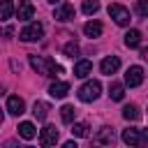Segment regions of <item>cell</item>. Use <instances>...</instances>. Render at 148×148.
<instances>
[{"instance_id": "1", "label": "cell", "mask_w": 148, "mask_h": 148, "mask_svg": "<svg viewBox=\"0 0 148 148\" xmlns=\"http://www.w3.org/2000/svg\"><path fill=\"white\" fill-rule=\"evenodd\" d=\"M99 92H102V83L99 81H88L79 88V99L81 102H92V99L99 97Z\"/></svg>"}, {"instance_id": "2", "label": "cell", "mask_w": 148, "mask_h": 148, "mask_svg": "<svg viewBox=\"0 0 148 148\" xmlns=\"http://www.w3.org/2000/svg\"><path fill=\"white\" fill-rule=\"evenodd\" d=\"M42 35H44V25H42V23H28V25L21 30L18 37H21L23 42H37Z\"/></svg>"}, {"instance_id": "3", "label": "cell", "mask_w": 148, "mask_h": 148, "mask_svg": "<svg viewBox=\"0 0 148 148\" xmlns=\"http://www.w3.org/2000/svg\"><path fill=\"white\" fill-rule=\"evenodd\" d=\"M109 16L118 23V25H127L130 23V12L123 5H109Z\"/></svg>"}, {"instance_id": "4", "label": "cell", "mask_w": 148, "mask_h": 148, "mask_svg": "<svg viewBox=\"0 0 148 148\" xmlns=\"http://www.w3.org/2000/svg\"><path fill=\"white\" fill-rule=\"evenodd\" d=\"M141 81H143V69H141L139 65H132V67L125 72V83H127L130 88H136V86H141Z\"/></svg>"}, {"instance_id": "5", "label": "cell", "mask_w": 148, "mask_h": 148, "mask_svg": "<svg viewBox=\"0 0 148 148\" xmlns=\"http://www.w3.org/2000/svg\"><path fill=\"white\" fill-rule=\"evenodd\" d=\"M58 136H60L58 130H56L53 125H46V127L39 132V143H42V146H56V143H58Z\"/></svg>"}, {"instance_id": "6", "label": "cell", "mask_w": 148, "mask_h": 148, "mask_svg": "<svg viewBox=\"0 0 148 148\" xmlns=\"http://www.w3.org/2000/svg\"><path fill=\"white\" fill-rule=\"evenodd\" d=\"M123 141L127 146H141L143 143V134L139 130H134V127H127V130H123Z\"/></svg>"}, {"instance_id": "7", "label": "cell", "mask_w": 148, "mask_h": 148, "mask_svg": "<svg viewBox=\"0 0 148 148\" xmlns=\"http://www.w3.org/2000/svg\"><path fill=\"white\" fill-rule=\"evenodd\" d=\"M118 67H120V60H118L116 56H109V58H104V60H102V65H99L102 74H106V76L116 74V72H118Z\"/></svg>"}, {"instance_id": "8", "label": "cell", "mask_w": 148, "mask_h": 148, "mask_svg": "<svg viewBox=\"0 0 148 148\" xmlns=\"http://www.w3.org/2000/svg\"><path fill=\"white\" fill-rule=\"evenodd\" d=\"M7 111H9L12 116H21V113L25 111V104H23V99H21L18 95H12V97H7Z\"/></svg>"}, {"instance_id": "9", "label": "cell", "mask_w": 148, "mask_h": 148, "mask_svg": "<svg viewBox=\"0 0 148 148\" xmlns=\"http://www.w3.org/2000/svg\"><path fill=\"white\" fill-rule=\"evenodd\" d=\"M53 18H58V21H72V18H74V7H72L69 2H65V5L56 7Z\"/></svg>"}, {"instance_id": "10", "label": "cell", "mask_w": 148, "mask_h": 148, "mask_svg": "<svg viewBox=\"0 0 148 148\" xmlns=\"http://www.w3.org/2000/svg\"><path fill=\"white\" fill-rule=\"evenodd\" d=\"M49 92H51V97H56V99H62V97L69 92V83H65V81H56V83H51Z\"/></svg>"}, {"instance_id": "11", "label": "cell", "mask_w": 148, "mask_h": 148, "mask_svg": "<svg viewBox=\"0 0 148 148\" xmlns=\"http://www.w3.org/2000/svg\"><path fill=\"white\" fill-rule=\"evenodd\" d=\"M16 16L21 18V21H28V18H32L35 16V7H32V2H21L18 5V9H16Z\"/></svg>"}, {"instance_id": "12", "label": "cell", "mask_w": 148, "mask_h": 148, "mask_svg": "<svg viewBox=\"0 0 148 148\" xmlns=\"http://www.w3.org/2000/svg\"><path fill=\"white\" fill-rule=\"evenodd\" d=\"M30 65L37 74H46L49 72V58H37V56H30Z\"/></svg>"}, {"instance_id": "13", "label": "cell", "mask_w": 148, "mask_h": 148, "mask_svg": "<svg viewBox=\"0 0 148 148\" xmlns=\"http://www.w3.org/2000/svg\"><path fill=\"white\" fill-rule=\"evenodd\" d=\"M90 69H92V62H90V60H79V62L74 65V76L86 79V76L90 74Z\"/></svg>"}, {"instance_id": "14", "label": "cell", "mask_w": 148, "mask_h": 148, "mask_svg": "<svg viewBox=\"0 0 148 148\" xmlns=\"http://www.w3.org/2000/svg\"><path fill=\"white\" fill-rule=\"evenodd\" d=\"M95 141H97V143H113V141H116L113 130H111V127H102V130H99V134L95 136Z\"/></svg>"}, {"instance_id": "15", "label": "cell", "mask_w": 148, "mask_h": 148, "mask_svg": "<svg viewBox=\"0 0 148 148\" xmlns=\"http://www.w3.org/2000/svg\"><path fill=\"white\" fill-rule=\"evenodd\" d=\"M18 134H21L23 139H28V141H30V139H35L37 130H35V125H32V123H21V125H18Z\"/></svg>"}, {"instance_id": "16", "label": "cell", "mask_w": 148, "mask_h": 148, "mask_svg": "<svg viewBox=\"0 0 148 148\" xmlns=\"http://www.w3.org/2000/svg\"><path fill=\"white\" fill-rule=\"evenodd\" d=\"M83 32H86L88 37H99V35H102V23L90 21V23H86V25H83Z\"/></svg>"}, {"instance_id": "17", "label": "cell", "mask_w": 148, "mask_h": 148, "mask_svg": "<svg viewBox=\"0 0 148 148\" xmlns=\"http://www.w3.org/2000/svg\"><path fill=\"white\" fill-rule=\"evenodd\" d=\"M125 44L132 46V49L139 46V44H141V32H139V30H127V32H125Z\"/></svg>"}, {"instance_id": "18", "label": "cell", "mask_w": 148, "mask_h": 148, "mask_svg": "<svg viewBox=\"0 0 148 148\" xmlns=\"http://www.w3.org/2000/svg\"><path fill=\"white\" fill-rule=\"evenodd\" d=\"M32 113H35V118H37V120H44V118L49 116V104H46V102H35Z\"/></svg>"}, {"instance_id": "19", "label": "cell", "mask_w": 148, "mask_h": 148, "mask_svg": "<svg viewBox=\"0 0 148 148\" xmlns=\"http://www.w3.org/2000/svg\"><path fill=\"white\" fill-rule=\"evenodd\" d=\"M123 118H125V120H139V118H141V111H139L134 104H127V106L123 109Z\"/></svg>"}, {"instance_id": "20", "label": "cell", "mask_w": 148, "mask_h": 148, "mask_svg": "<svg viewBox=\"0 0 148 148\" xmlns=\"http://www.w3.org/2000/svg\"><path fill=\"white\" fill-rule=\"evenodd\" d=\"M74 116H76V109H74L72 104H65V106L60 109V118H62V123H74Z\"/></svg>"}, {"instance_id": "21", "label": "cell", "mask_w": 148, "mask_h": 148, "mask_svg": "<svg viewBox=\"0 0 148 148\" xmlns=\"http://www.w3.org/2000/svg\"><path fill=\"white\" fill-rule=\"evenodd\" d=\"M12 14H14V5H12V0H2L0 18H2V21H7V18H12Z\"/></svg>"}, {"instance_id": "22", "label": "cell", "mask_w": 148, "mask_h": 148, "mask_svg": "<svg viewBox=\"0 0 148 148\" xmlns=\"http://www.w3.org/2000/svg\"><path fill=\"white\" fill-rule=\"evenodd\" d=\"M109 95H111V99L120 102V99L125 97V88H123L120 83H111V88H109Z\"/></svg>"}, {"instance_id": "23", "label": "cell", "mask_w": 148, "mask_h": 148, "mask_svg": "<svg viewBox=\"0 0 148 148\" xmlns=\"http://www.w3.org/2000/svg\"><path fill=\"white\" fill-rule=\"evenodd\" d=\"M97 9H99L97 0H83V14H95Z\"/></svg>"}, {"instance_id": "24", "label": "cell", "mask_w": 148, "mask_h": 148, "mask_svg": "<svg viewBox=\"0 0 148 148\" xmlns=\"http://www.w3.org/2000/svg\"><path fill=\"white\" fill-rule=\"evenodd\" d=\"M72 134L74 136H86L88 134V125L86 123H74L72 125Z\"/></svg>"}, {"instance_id": "25", "label": "cell", "mask_w": 148, "mask_h": 148, "mask_svg": "<svg viewBox=\"0 0 148 148\" xmlns=\"http://www.w3.org/2000/svg\"><path fill=\"white\" fill-rule=\"evenodd\" d=\"M62 51H65L67 58H74V56H79V44H76V42H69V44H65Z\"/></svg>"}, {"instance_id": "26", "label": "cell", "mask_w": 148, "mask_h": 148, "mask_svg": "<svg viewBox=\"0 0 148 148\" xmlns=\"http://www.w3.org/2000/svg\"><path fill=\"white\" fill-rule=\"evenodd\" d=\"M136 14L148 16V0H136Z\"/></svg>"}, {"instance_id": "27", "label": "cell", "mask_w": 148, "mask_h": 148, "mask_svg": "<svg viewBox=\"0 0 148 148\" xmlns=\"http://www.w3.org/2000/svg\"><path fill=\"white\" fill-rule=\"evenodd\" d=\"M141 134H143V143H148V127H146V130H141Z\"/></svg>"}, {"instance_id": "28", "label": "cell", "mask_w": 148, "mask_h": 148, "mask_svg": "<svg viewBox=\"0 0 148 148\" xmlns=\"http://www.w3.org/2000/svg\"><path fill=\"white\" fill-rule=\"evenodd\" d=\"M49 2H56V0H49Z\"/></svg>"}]
</instances>
